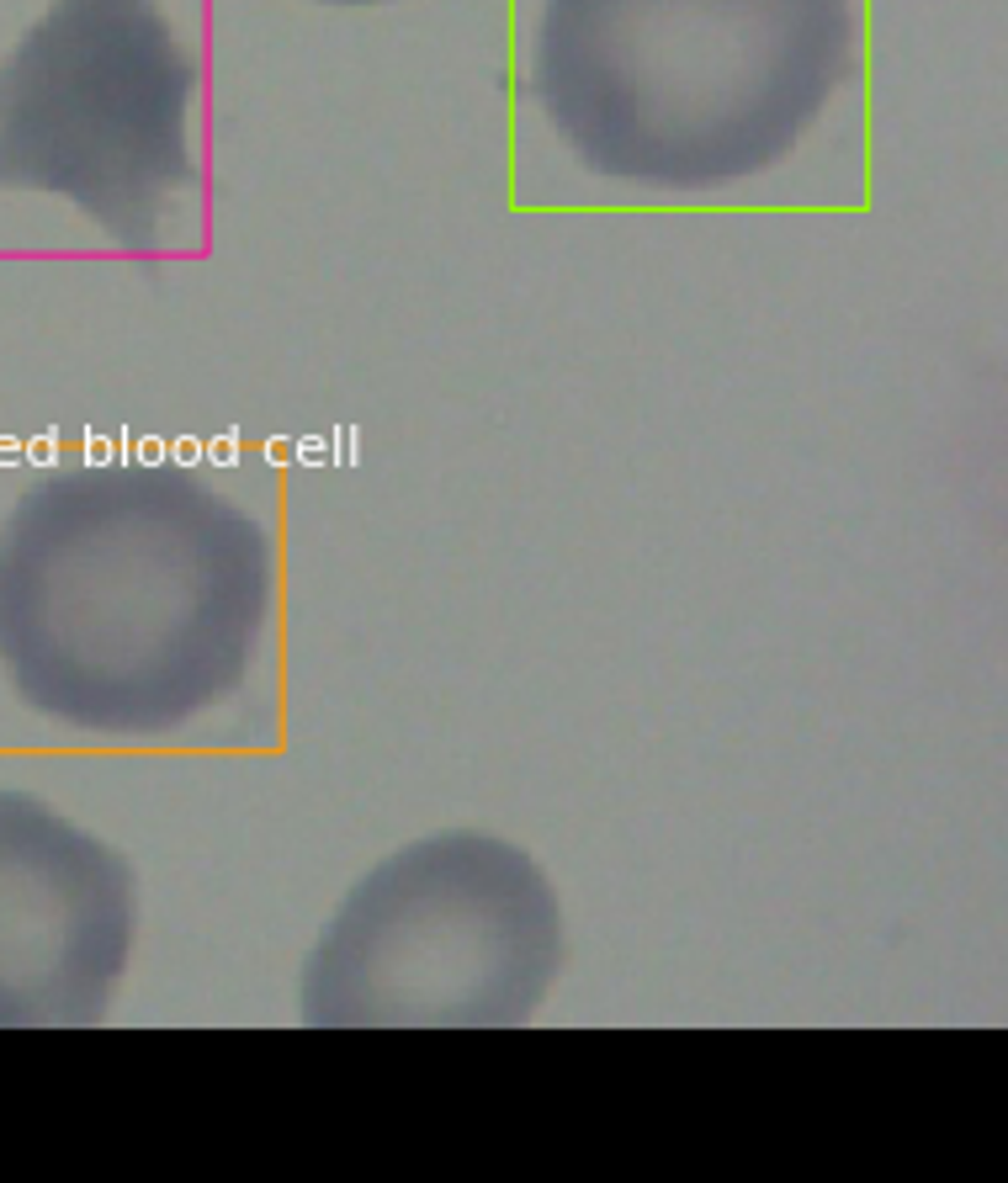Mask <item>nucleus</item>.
<instances>
[{"label":"nucleus","mask_w":1008,"mask_h":1183,"mask_svg":"<svg viewBox=\"0 0 1008 1183\" xmlns=\"http://www.w3.org/2000/svg\"><path fill=\"white\" fill-rule=\"evenodd\" d=\"M271 590L266 531L186 473H54L0 526V674L69 732L160 738L239 690Z\"/></svg>","instance_id":"1"},{"label":"nucleus","mask_w":1008,"mask_h":1183,"mask_svg":"<svg viewBox=\"0 0 1008 1183\" xmlns=\"http://www.w3.org/2000/svg\"><path fill=\"white\" fill-rule=\"evenodd\" d=\"M563 924L526 849L441 833L382 860L302 966L308 1024H521L557 977Z\"/></svg>","instance_id":"2"},{"label":"nucleus","mask_w":1008,"mask_h":1183,"mask_svg":"<svg viewBox=\"0 0 1008 1183\" xmlns=\"http://www.w3.org/2000/svg\"><path fill=\"white\" fill-rule=\"evenodd\" d=\"M133 950V876L112 844L0 791V1024H96Z\"/></svg>","instance_id":"3"}]
</instances>
